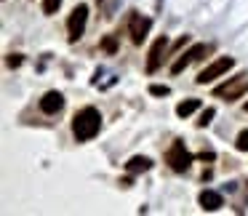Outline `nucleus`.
Listing matches in <instances>:
<instances>
[{"label": "nucleus", "instance_id": "f257e3e1", "mask_svg": "<svg viewBox=\"0 0 248 216\" xmlns=\"http://www.w3.org/2000/svg\"><path fill=\"white\" fill-rule=\"evenodd\" d=\"M99 128H102V115L96 107H83L72 118V134L78 141H91L99 134Z\"/></svg>", "mask_w": 248, "mask_h": 216}, {"label": "nucleus", "instance_id": "f03ea898", "mask_svg": "<svg viewBox=\"0 0 248 216\" xmlns=\"http://www.w3.org/2000/svg\"><path fill=\"white\" fill-rule=\"evenodd\" d=\"M248 93V75H235L230 77L227 83L214 88V96L216 99H224V102H237Z\"/></svg>", "mask_w": 248, "mask_h": 216}, {"label": "nucleus", "instance_id": "7ed1b4c3", "mask_svg": "<svg viewBox=\"0 0 248 216\" xmlns=\"http://www.w3.org/2000/svg\"><path fill=\"white\" fill-rule=\"evenodd\" d=\"M232 67H235V59H232V56H221V59L211 62L205 70H200L198 77H195V83H198V86H205V83H211V80H216V77L227 75Z\"/></svg>", "mask_w": 248, "mask_h": 216}, {"label": "nucleus", "instance_id": "20e7f679", "mask_svg": "<svg viewBox=\"0 0 248 216\" xmlns=\"http://www.w3.org/2000/svg\"><path fill=\"white\" fill-rule=\"evenodd\" d=\"M166 163L173 168V171H179V173H184L189 166H192V155H189V150L184 147V141H173V144L168 147Z\"/></svg>", "mask_w": 248, "mask_h": 216}, {"label": "nucleus", "instance_id": "39448f33", "mask_svg": "<svg viewBox=\"0 0 248 216\" xmlns=\"http://www.w3.org/2000/svg\"><path fill=\"white\" fill-rule=\"evenodd\" d=\"M208 51H211V46H205V43H195L192 48L184 51V54H182V56H179V59L171 64V72H173V75H182V72L187 70L189 64H192V62H200L205 54H208Z\"/></svg>", "mask_w": 248, "mask_h": 216}, {"label": "nucleus", "instance_id": "423d86ee", "mask_svg": "<svg viewBox=\"0 0 248 216\" xmlns=\"http://www.w3.org/2000/svg\"><path fill=\"white\" fill-rule=\"evenodd\" d=\"M86 24H88V6H86V3H80V6H78L75 11L70 14V19H67L70 43H75V40L83 38V32H86Z\"/></svg>", "mask_w": 248, "mask_h": 216}, {"label": "nucleus", "instance_id": "0eeeda50", "mask_svg": "<svg viewBox=\"0 0 248 216\" xmlns=\"http://www.w3.org/2000/svg\"><path fill=\"white\" fill-rule=\"evenodd\" d=\"M150 30H152V19L150 16H141V14L131 11V16H128V32H131V40H134L136 46L144 43V38L150 35Z\"/></svg>", "mask_w": 248, "mask_h": 216}, {"label": "nucleus", "instance_id": "6e6552de", "mask_svg": "<svg viewBox=\"0 0 248 216\" xmlns=\"http://www.w3.org/2000/svg\"><path fill=\"white\" fill-rule=\"evenodd\" d=\"M166 46H168V38L163 35V38H157L155 43H152V48H150V56H147V72H157V67H160V62H163V51H166Z\"/></svg>", "mask_w": 248, "mask_h": 216}, {"label": "nucleus", "instance_id": "1a4fd4ad", "mask_svg": "<svg viewBox=\"0 0 248 216\" xmlns=\"http://www.w3.org/2000/svg\"><path fill=\"white\" fill-rule=\"evenodd\" d=\"M40 109H43L46 115H59L62 109H64V96H62L59 91H48L40 99Z\"/></svg>", "mask_w": 248, "mask_h": 216}, {"label": "nucleus", "instance_id": "9d476101", "mask_svg": "<svg viewBox=\"0 0 248 216\" xmlns=\"http://www.w3.org/2000/svg\"><path fill=\"white\" fill-rule=\"evenodd\" d=\"M198 203L203 211H219L221 205H224V200H221V195L214 192V189H203V192L198 195Z\"/></svg>", "mask_w": 248, "mask_h": 216}, {"label": "nucleus", "instance_id": "9b49d317", "mask_svg": "<svg viewBox=\"0 0 248 216\" xmlns=\"http://www.w3.org/2000/svg\"><path fill=\"white\" fill-rule=\"evenodd\" d=\"M150 168H152V160L144 157V155H136V157H131V160L125 163V171L128 173H144V171H150Z\"/></svg>", "mask_w": 248, "mask_h": 216}, {"label": "nucleus", "instance_id": "f8f14e48", "mask_svg": "<svg viewBox=\"0 0 248 216\" xmlns=\"http://www.w3.org/2000/svg\"><path fill=\"white\" fill-rule=\"evenodd\" d=\"M198 107H200L198 99H187V102H179V104H176V115H179V118H189V115H192Z\"/></svg>", "mask_w": 248, "mask_h": 216}, {"label": "nucleus", "instance_id": "ddd939ff", "mask_svg": "<svg viewBox=\"0 0 248 216\" xmlns=\"http://www.w3.org/2000/svg\"><path fill=\"white\" fill-rule=\"evenodd\" d=\"M216 118V109L214 107H208V109H203V112H200V118L195 120V125H198V128H205V125H211V120Z\"/></svg>", "mask_w": 248, "mask_h": 216}, {"label": "nucleus", "instance_id": "4468645a", "mask_svg": "<svg viewBox=\"0 0 248 216\" xmlns=\"http://www.w3.org/2000/svg\"><path fill=\"white\" fill-rule=\"evenodd\" d=\"M102 51H107V54H118V38H115V35H107V38L102 40Z\"/></svg>", "mask_w": 248, "mask_h": 216}, {"label": "nucleus", "instance_id": "2eb2a0df", "mask_svg": "<svg viewBox=\"0 0 248 216\" xmlns=\"http://www.w3.org/2000/svg\"><path fill=\"white\" fill-rule=\"evenodd\" d=\"M59 8H62V0H43V14L46 16H54Z\"/></svg>", "mask_w": 248, "mask_h": 216}, {"label": "nucleus", "instance_id": "dca6fc26", "mask_svg": "<svg viewBox=\"0 0 248 216\" xmlns=\"http://www.w3.org/2000/svg\"><path fill=\"white\" fill-rule=\"evenodd\" d=\"M235 147L240 152H248V131H240V134H237V141H235Z\"/></svg>", "mask_w": 248, "mask_h": 216}, {"label": "nucleus", "instance_id": "f3484780", "mask_svg": "<svg viewBox=\"0 0 248 216\" xmlns=\"http://www.w3.org/2000/svg\"><path fill=\"white\" fill-rule=\"evenodd\" d=\"M150 93H152V96H168L171 88H168V86H150Z\"/></svg>", "mask_w": 248, "mask_h": 216}, {"label": "nucleus", "instance_id": "a211bd4d", "mask_svg": "<svg viewBox=\"0 0 248 216\" xmlns=\"http://www.w3.org/2000/svg\"><path fill=\"white\" fill-rule=\"evenodd\" d=\"M6 64H8V67H22V56H19V54H11V56L6 59Z\"/></svg>", "mask_w": 248, "mask_h": 216}, {"label": "nucleus", "instance_id": "6ab92c4d", "mask_svg": "<svg viewBox=\"0 0 248 216\" xmlns=\"http://www.w3.org/2000/svg\"><path fill=\"white\" fill-rule=\"evenodd\" d=\"M187 43H189V35H184V38H179L176 43H173V54H176V51H182Z\"/></svg>", "mask_w": 248, "mask_h": 216}, {"label": "nucleus", "instance_id": "aec40b11", "mask_svg": "<svg viewBox=\"0 0 248 216\" xmlns=\"http://www.w3.org/2000/svg\"><path fill=\"white\" fill-rule=\"evenodd\" d=\"M246 112H248V102H246Z\"/></svg>", "mask_w": 248, "mask_h": 216}]
</instances>
